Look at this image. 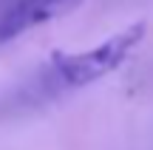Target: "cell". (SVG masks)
I'll use <instances>...</instances> for the list:
<instances>
[{"mask_svg":"<svg viewBox=\"0 0 153 150\" xmlns=\"http://www.w3.org/2000/svg\"><path fill=\"white\" fill-rule=\"evenodd\" d=\"M145 34H148V23H131L122 31L111 34L105 43L94 45L85 51H54L51 60L31 77V82L23 85L11 99V108L17 105H43V102L60 99V96L71 94V91L88 88V85L105 79L114 74L133 51L142 45Z\"/></svg>","mask_w":153,"mask_h":150,"instance_id":"obj_1","label":"cell"},{"mask_svg":"<svg viewBox=\"0 0 153 150\" xmlns=\"http://www.w3.org/2000/svg\"><path fill=\"white\" fill-rule=\"evenodd\" d=\"M85 0H14L0 11V45L20 37L28 28H37L57 17L71 14Z\"/></svg>","mask_w":153,"mask_h":150,"instance_id":"obj_2","label":"cell"}]
</instances>
